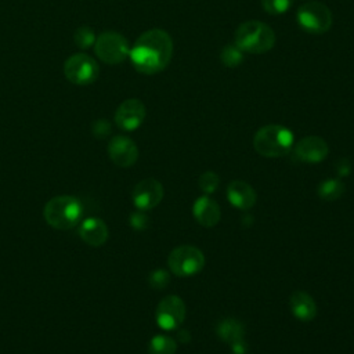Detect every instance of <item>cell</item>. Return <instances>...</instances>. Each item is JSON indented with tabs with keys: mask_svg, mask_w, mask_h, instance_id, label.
<instances>
[{
	"mask_svg": "<svg viewBox=\"0 0 354 354\" xmlns=\"http://www.w3.org/2000/svg\"><path fill=\"white\" fill-rule=\"evenodd\" d=\"M216 332H217L218 337L223 342L228 343L230 346L245 340L243 339L245 337V326L242 322H239L238 319H234V318L221 319L216 326Z\"/></svg>",
	"mask_w": 354,
	"mask_h": 354,
	"instance_id": "obj_18",
	"label": "cell"
},
{
	"mask_svg": "<svg viewBox=\"0 0 354 354\" xmlns=\"http://www.w3.org/2000/svg\"><path fill=\"white\" fill-rule=\"evenodd\" d=\"M95 40H97V36L94 30L88 26H80L73 33V41L82 50H87L91 46H94Z\"/></svg>",
	"mask_w": 354,
	"mask_h": 354,
	"instance_id": "obj_22",
	"label": "cell"
},
{
	"mask_svg": "<svg viewBox=\"0 0 354 354\" xmlns=\"http://www.w3.org/2000/svg\"><path fill=\"white\" fill-rule=\"evenodd\" d=\"M185 318V304L176 296L169 295L163 297L156 307V324L165 330L178 328Z\"/></svg>",
	"mask_w": 354,
	"mask_h": 354,
	"instance_id": "obj_9",
	"label": "cell"
},
{
	"mask_svg": "<svg viewBox=\"0 0 354 354\" xmlns=\"http://www.w3.org/2000/svg\"><path fill=\"white\" fill-rule=\"evenodd\" d=\"M111 133V123L105 119H98L93 124V134L97 138H104Z\"/></svg>",
	"mask_w": 354,
	"mask_h": 354,
	"instance_id": "obj_27",
	"label": "cell"
},
{
	"mask_svg": "<svg viewBox=\"0 0 354 354\" xmlns=\"http://www.w3.org/2000/svg\"><path fill=\"white\" fill-rule=\"evenodd\" d=\"M95 55L108 65H118L123 62L130 54L127 39L113 30L102 32L94 43Z\"/></svg>",
	"mask_w": 354,
	"mask_h": 354,
	"instance_id": "obj_6",
	"label": "cell"
},
{
	"mask_svg": "<svg viewBox=\"0 0 354 354\" xmlns=\"http://www.w3.org/2000/svg\"><path fill=\"white\" fill-rule=\"evenodd\" d=\"M293 133L281 124H267L260 127L253 137V147L257 153L266 158H281L293 148Z\"/></svg>",
	"mask_w": 354,
	"mask_h": 354,
	"instance_id": "obj_3",
	"label": "cell"
},
{
	"mask_svg": "<svg viewBox=\"0 0 354 354\" xmlns=\"http://www.w3.org/2000/svg\"><path fill=\"white\" fill-rule=\"evenodd\" d=\"M261 7L266 12L271 15L285 14L293 4L295 0H260Z\"/></svg>",
	"mask_w": 354,
	"mask_h": 354,
	"instance_id": "obj_23",
	"label": "cell"
},
{
	"mask_svg": "<svg viewBox=\"0 0 354 354\" xmlns=\"http://www.w3.org/2000/svg\"><path fill=\"white\" fill-rule=\"evenodd\" d=\"M328 152L326 141L318 136H307L293 148L295 156L306 163H319L328 156Z\"/></svg>",
	"mask_w": 354,
	"mask_h": 354,
	"instance_id": "obj_13",
	"label": "cell"
},
{
	"mask_svg": "<svg viewBox=\"0 0 354 354\" xmlns=\"http://www.w3.org/2000/svg\"><path fill=\"white\" fill-rule=\"evenodd\" d=\"M220 59L227 68H236L243 62V51H241L234 43L223 47L220 53Z\"/></svg>",
	"mask_w": 354,
	"mask_h": 354,
	"instance_id": "obj_21",
	"label": "cell"
},
{
	"mask_svg": "<svg viewBox=\"0 0 354 354\" xmlns=\"http://www.w3.org/2000/svg\"><path fill=\"white\" fill-rule=\"evenodd\" d=\"M64 75L73 84L87 86L97 80L100 66L97 61L87 54H72L64 64Z\"/></svg>",
	"mask_w": 354,
	"mask_h": 354,
	"instance_id": "obj_8",
	"label": "cell"
},
{
	"mask_svg": "<svg viewBox=\"0 0 354 354\" xmlns=\"http://www.w3.org/2000/svg\"><path fill=\"white\" fill-rule=\"evenodd\" d=\"M218 181H220L218 176L214 171L207 170V171L201 174L198 183H199V188H201L202 192L213 194L216 191V188L218 187Z\"/></svg>",
	"mask_w": 354,
	"mask_h": 354,
	"instance_id": "obj_24",
	"label": "cell"
},
{
	"mask_svg": "<svg viewBox=\"0 0 354 354\" xmlns=\"http://www.w3.org/2000/svg\"><path fill=\"white\" fill-rule=\"evenodd\" d=\"M192 214L201 225L212 228L220 221L221 210L216 201L209 196H201L194 202Z\"/></svg>",
	"mask_w": 354,
	"mask_h": 354,
	"instance_id": "obj_15",
	"label": "cell"
},
{
	"mask_svg": "<svg viewBox=\"0 0 354 354\" xmlns=\"http://www.w3.org/2000/svg\"><path fill=\"white\" fill-rule=\"evenodd\" d=\"M136 71L144 75H155L165 71L173 57V40L159 28L145 30L138 36L129 54Z\"/></svg>",
	"mask_w": 354,
	"mask_h": 354,
	"instance_id": "obj_1",
	"label": "cell"
},
{
	"mask_svg": "<svg viewBox=\"0 0 354 354\" xmlns=\"http://www.w3.org/2000/svg\"><path fill=\"white\" fill-rule=\"evenodd\" d=\"M176 350H177L176 340L166 335L153 336L148 344L149 354H174Z\"/></svg>",
	"mask_w": 354,
	"mask_h": 354,
	"instance_id": "obj_20",
	"label": "cell"
},
{
	"mask_svg": "<svg viewBox=\"0 0 354 354\" xmlns=\"http://www.w3.org/2000/svg\"><path fill=\"white\" fill-rule=\"evenodd\" d=\"M108 155L115 165L130 167L138 159V148L131 138L126 136H115L108 144Z\"/></svg>",
	"mask_w": 354,
	"mask_h": 354,
	"instance_id": "obj_12",
	"label": "cell"
},
{
	"mask_svg": "<svg viewBox=\"0 0 354 354\" xmlns=\"http://www.w3.org/2000/svg\"><path fill=\"white\" fill-rule=\"evenodd\" d=\"M227 199L228 202L241 210H248L256 203L254 189L242 180H234L227 187Z\"/></svg>",
	"mask_w": 354,
	"mask_h": 354,
	"instance_id": "obj_14",
	"label": "cell"
},
{
	"mask_svg": "<svg viewBox=\"0 0 354 354\" xmlns=\"http://www.w3.org/2000/svg\"><path fill=\"white\" fill-rule=\"evenodd\" d=\"M335 169H336V173L340 177H344V176H348L351 173V163L348 162V159H340L335 165Z\"/></svg>",
	"mask_w": 354,
	"mask_h": 354,
	"instance_id": "obj_28",
	"label": "cell"
},
{
	"mask_svg": "<svg viewBox=\"0 0 354 354\" xmlns=\"http://www.w3.org/2000/svg\"><path fill=\"white\" fill-rule=\"evenodd\" d=\"M299 26L310 35H322L332 26L333 17L328 6L319 1H306L296 12Z\"/></svg>",
	"mask_w": 354,
	"mask_h": 354,
	"instance_id": "obj_5",
	"label": "cell"
},
{
	"mask_svg": "<svg viewBox=\"0 0 354 354\" xmlns=\"http://www.w3.org/2000/svg\"><path fill=\"white\" fill-rule=\"evenodd\" d=\"M169 272L163 268H158V270H153L149 277H148V282L149 285L153 288V289H165L169 283Z\"/></svg>",
	"mask_w": 354,
	"mask_h": 354,
	"instance_id": "obj_25",
	"label": "cell"
},
{
	"mask_svg": "<svg viewBox=\"0 0 354 354\" xmlns=\"http://www.w3.org/2000/svg\"><path fill=\"white\" fill-rule=\"evenodd\" d=\"M147 115L145 105L138 98L124 100L115 112V123L124 131H133L138 129Z\"/></svg>",
	"mask_w": 354,
	"mask_h": 354,
	"instance_id": "obj_10",
	"label": "cell"
},
{
	"mask_svg": "<svg viewBox=\"0 0 354 354\" xmlns=\"http://www.w3.org/2000/svg\"><path fill=\"white\" fill-rule=\"evenodd\" d=\"M43 216L47 224L53 228L71 230L80 221L83 216V205L76 196L58 195L46 203Z\"/></svg>",
	"mask_w": 354,
	"mask_h": 354,
	"instance_id": "obj_4",
	"label": "cell"
},
{
	"mask_svg": "<svg viewBox=\"0 0 354 354\" xmlns=\"http://www.w3.org/2000/svg\"><path fill=\"white\" fill-rule=\"evenodd\" d=\"M292 314L300 321H311L317 315V304L314 299L304 290H297L289 300Z\"/></svg>",
	"mask_w": 354,
	"mask_h": 354,
	"instance_id": "obj_17",
	"label": "cell"
},
{
	"mask_svg": "<svg viewBox=\"0 0 354 354\" xmlns=\"http://www.w3.org/2000/svg\"><path fill=\"white\" fill-rule=\"evenodd\" d=\"M317 191H318V196L321 199L332 202V201L339 199L344 194L346 187L339 178H328V180L321 181Z\"/></svg>",
	"mask_w": 354,
	"mask_h": 354,
	"instance_id": "obj_19",
	"label": "cell"
},
{
	"mask_svg": "<svg viewBox=\"0 0 354 354\" xmlns=\"http://www.w3.org/2000/svg\"><path fill=\"white\" fill-rule=\"evenodd\" d=\"M163 198V185L155 178H145L136 184L131 192L133 203L138 210H151Z\"/></svg>",
	"mask_w": 354,
	"mask_h": 354,
	"instance_id": "obj_11",
	"label": "cell"
},
{
	"mask_svg": "<svg viewBox=\"0 0 354 354\" xmlns=\"http://www.w3.org/2000/svg\"><path fill=\"white\" fill-rule=\"evenodd\" d=\"M167 266L177 277H191L203 268L205 256L196 246L181 245L170 252Z\"/></svg>",
	"mask_w": 354,
	"mask_h": 354,
	"instance_id": "obj_7",
	"label": "cell"
},
{
	"mask_svg": "<svg viewBox=\"0 0 354 354\" xmlns=\"http://www.w3.org/2000/svg\"><path fill=\"white\" fill-rule=\"evenodd\" d=\"M129 223H130V225H131L133 230H136V231H142V230H145V228L148 227L149 218H148V216H147L145 213H142V210H141V212L131 213V214H130V218H129Z\"/></svg>",
	"mask_w": 354,
	"mask_h": 354,
	"instance_id": "obj_26",
	"label": "cell"
},
{
	"mask_svg": "<svg viewBox=\"0 0 354 354\" xmlns=\"http://www.w3.org/2000/svg\"><path fill=\"white\" fill-rule=\"evenodd\" d=\"M275 41L272 28L256 19L242 22L234 35V44L249 54H264L275 46Z\"/></svg>",
	"mask_w": 354,
	"mask_h": 354,
	"instance_id": "obj_2",
	"label": "cell"
},
{
	"mask_svg": "<svg viewBox=\"0 0 354 354\" xmlns=\"http://www.w3.org/2000/svg\"><path fill=\"white\" fill-rule=\"evenodd\" d=\"M79 235L90 246H101L106 242L109 231L106 224L97 217L86 218L79 227Z\"/></svg>",
	"mask_w": 354,
	"mask_h": 354,
	"instance_id": "obj_16",
	"label": "cell"
}]
</instances>
